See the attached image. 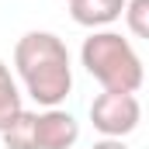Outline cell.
I'll use <instances>...</instances> for the list:
<instances>
[{"mask_svg":"<svg viewBox=\"0 0 149 149\" xmlns=\"http://www.w3.org/2000/svg\"><path fill=\"white\" fill-rule=\"evenodd\" d=\"M14 70L24 90L42 108H59L73 90V66L66 42L52 31H28L14 45Z\"/></svg>","mask_w":149,"mask_h":149,"instance_id":"obj_1","label":"cell"},{"mask_svg":"<svg viewBox=\"0 0 149 149\" xmlns=\"http://www.w3.org/2000/svg\"><path fill=\"white\" fill-rule=\"evenodd\" d=\"M80 63L83 70L94 76L104 90H118V94H135L142 87V59L135 56L132 42L121 38L118 31H94L83 38L80 49Z\"/></svg>","mask_w":149,"mask_h":149,"instance_id":"obj_2","label":"cell"},{"mask_svg":"<svg viewBox=\"0 0 149 149\" xmlns=\"http://www.w3.org/2000/svg\"><path fill=\"white\" fill-rule=\"evenodd\" d=\"M139 118H142V104H139L135 94L104 90L90 104V121L104 139H125L128 132L139 128Z\"/></svg>","mask_w":149,"mask_h":149,"instance_id":"obj_3","label":"cell"},{"mask_svg":"<svg viewBox=\"0 0 149 149\" xmlns=\"http://www.w3.org/2000/svg\"><path fill=\"white\" fill-rule=\"evenodd\" d=\"M38 149H70L80 139V121L63 108H45L35 121Z\"/></svg>","mask_w":149,"mask_h":149,"instance_id":"obj_4","label":"cell"},{"mask_svg":"<svg viewBox=\"0 0 149 149\" xmlns=\"http://www.w3.org/2000/svg\"><path fill=\"white\" fill-rule=\"evenodd\" d=\"M125 7H128V0H73L70 14L83 28H104V24H114L125 14Z\"/></svg>","mask_w":149,"mask_h":149,"instance_id":"obj_5","label":"cell"},{"mask_svg":"<svg viewBox=\"0 0 149 149\" xmlns=\"http://www.w3.org/2000/svg\"><path fill=\"white\" fill-rule=\"evenodd\" d=\"M21 111H24V104H21V90H17L10 70H7V63L0 59V132L10 128V121H14Z\"/></svg>","mask_w":149,"mask_h":149,"instance_id":"obj_6","label":"cell"},{"mask_svg":"<svg viewBox=\"0 0 149 149\" xmlns=\"http://www.w3.org/2000/svg\"><path fill=\"white\" fill-rule=\"evenodd\" d=\"M35 121H38V114L21 111L14 121H10V128H3V132H0L3 146H7V149H38V139H35Z\"/></svg>","mask_w":149,"mask_h":149,"instance_id":"obj_7","label":"cell"},{"mask_svg":"<svg viewBox=\"0 0 149 149\" xmlns=\"http://www.w3.org/2000/svg\"><path fill=\"white\" fill-rule=\"evenodd\" d=\"M125 24H128V31L135 38H146L149 42V0H128Z\"/></svg>","mask_w":149,"mask_h":149,"instance_id":"obj_8","label":"cell"},{"mask_svg":"<svg viewBox=\"0 0 149 149\" xmlns=\"http://www.w3.org/2000/svg\"><path fill=\"white\" fill-rule=\"evenodd\" d=\"M90 149H128L121 139H101V142H94Z\"/></svg>","mask_w":149,"mask_h":149,"instance_id":"obj_9","label":"cell"},{"mask_svg":"<svg viewBox=\"0 0 149 149\" xmlns=\"http://www.w3.org/2000/svg\"><path fill=\"white\" fill-rule=\"evenodd\" d=\"M66 3H73V0H66Z\"/></svg>","mask_w":149,"mask_h":149,"instance_id":"obj_10","label":"cell"}]
</instances>
